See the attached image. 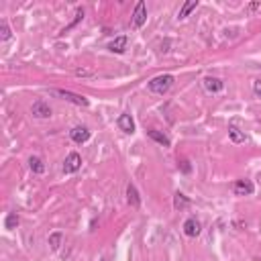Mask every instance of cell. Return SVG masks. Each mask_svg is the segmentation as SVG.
<instances>
[{"label":"cell","instance_id":"obj_22","mask_svg":"<svg viewBox=\"0 0 261 261\" xmlns=\"http://www.w3.org/2000/svg\"><path fill=\"white\" fill-rule=\"evenodd\" d=\"M180 168H182V172H184V174H190V172H192L190 161H188V159H182V161H180Z\"/></svg>","mask_w":261,"mask_h":261},{"label":"cell","instance_id":"obj_19","mask_svg":"<svg viewBox=\"0 0 261 261\" xmlns=\"http://www.w3.org/2000/svg\"><path fill=\"white\" fill-rule=\"evenodd\" d=\"M61 241H64V235H61L59 231H57V233H51V235H49V245H51V249H53V251H57V249H59Z\"/></svg>","mask_w":261,"mask_h":261},{"label":"cell","instance_id":"obj_13","mask_svg":"<svg viewBox=\"0 0 261 261\" xmlns=\"http://www.w3.org/2000/svg\"><path fill=\"white\" fill-rule=\"evenodd\" d=\"M147 137L149 139H153L155 143H159V145H163V147H170L172 145V141H170V137L165 133H161V131H155V129H149L147 131Z\"/></svg>","mask_w":261,"mask_h":261},{"label":"cell","instance_id":"obj_20","mask_svg":"<svg viewBox=\"0 0 261 261\" xmlns=\"http://www.w3.org/2000/svg\"><path fill=\"white\" fill-rule=\"evenodd\" d=\"M17 225H18V214L17 212H8L6 221H4V226L8 228V231H13V228H17Z\"/></svg>","mask_w":261,"mask_h":261},{"label":"cell","instance_id":"obj_2","mask_svg":"<svg viewBox=\"0 0 261 261\" xmlns=\"http://www.w3.org/2000/svg\"><path fill=\"white\" fill-rule=\"evenodd\" d=\"M49 94H51V96H57V98H61V100H68V102H71V104H76V106H84V108L90 106V100H88L86 96H82V94H76V92L53 88V90H49Z\"/></svg>","mask_w":261,"mask_h":261},{"label":"cell","instance_id":"obj_23","mask_svg":"<svg viewBox=\"0 0 261 261\" xmlns=\"http://www.w3.org/2000/svg\"><path fill=\"white\" fill-rule=\"evenodd\" d=\"M257 8H261V4H255V2L249 4V10H257Z\"/></svg>","mask_w":261,"mask_h":261},{"label":"cell","instance_id":"obj_7","mask_svg":"<svg viewBox=\"0 0 261 261\" xmlns=\"http://www.w3.org/2000/svg\"><path fill=\"white\" fill-rule=\"evenodd\" d=\"M80 168H82V155L71 151L64 161V172L66 174H76V172H80Z\"/></svg>","mask_w":261,"mask_h":261},{"label":"cell","instance_id":"obj_8","mask_svg":"<svg viewBox=\"0 0 261 261\" xmlns=\"http://www.w3.org/2000/svg\"><path fill=\"white\" fill-rule=\"evenodd\" d=\"M202 86L206 92H210V94H218V92H223L225 90V82L221 78H212V76H208L202 80Z\"/></svg>","mask_w":261,"mask_h":261},{"label":"cell","instance_id":"obj_16","mask_svg":"<svg viewBox=\"0 0 261 261\" xmlns=\"http://www.w3.org/2000/svg\"><path fill=\"white\" fill-rule=\"evenodd\" d=\"M29 168H31V172H33V174H43L45 172V163H43V159H41V157L33 155V157L29 159Z\"/></svg>","mask_w":261,"mask_h":261},{"label":"cell","instance_id":"obj_3","mask_svg":"<svg viewBox=\"0 0 261 261\" xmlns=\"http://www.w3.org/2000/svg\"><path fill=\"white\" fill-rule=\"evenodd\" d=\"M145 23H147V4H145L143 0H139L137 6H135V10H133L131 25H133V29H141Z\"/></svg>","mask_w":261,"mask_h":261},{"label":"cell","instance_id":"obj_9","mask_svg":"<svg viewBox=\"0 0 261 261\" xmlns=\"http://www.w3.org/2000/svg\"><path fill=\"white\" fill-rule=\"evenodd\" d=\"M90 135H92V131L88 129V127H74L70 131V137H71V141L74 143H78V145H82V143H86L88 139H90Z\"/></svg>","mask_w":261,"mask_h":261},{"label":"cell","instance_id":"obj_18","mask_svg":"<svg viewBox=\"0 0 261 261\" xmlns=\"http://www.w3.org/2000/svg\"><path fill=\"white\" fill-rule=\"evenodd\" d=\"M10 37H13V31H10L8 23L2 18V20H0V41H8Z\"/></svg>","mask_w":261,"mask_h":261},{"label":"cell","instance_id":"obj_21","mask_svg":"<svg viewBox=\"0 0 261 261\" xmlns=\"http://www.w3.org/2000/svg\"><path fill=\"white\" fill-rule=\"evenodd\" d=\"M253 94L261 98V80H253Z\"/></svg>","mask_w":261,"mask_h":261},{"label":"cell","instance_id":"obj_10","mask_svg":"<svg viewBox=\"0 0 261 261\" xmlns=\"http://www.w3.org/2000/svg\"><path fill=\"white\" fill-rule=\"evenodd\" d=\"M127 45H129V37H127V35H121V37H114V39L110 41L108 49L112 51V53L121 55V53H124V51H127Z\"/></svg>","mask_w":261,"mask_h":261},{"label":"cell","instance_id":"obj_11","mask_svg":"<svg viewBox=\"0 0 261 261\" xmlns=\"http://www.w3.org/2000/svg\"><path fill=\"white\" fill-rule=\"evenodd\" d=\"M117 124H119V129L122 131V133H129V135H133L135 133V121H133V117L131 114H121V117L117 119Z\"/></svg>","mask_w":261,"mask_h":261},{"label":"cell","instance_id":"obj_5","mask_svg":"<svg viewBox=\"0 0 261 261\" xmlns=\"http://www.w3.org/2000/svg\"><path fill=\"white\" fill-rule=\"evenodd\" d=\"M51 106L45 102V100H35L33 106H31V114H33L35 119H51Z\"/></svg>","mask_w":261,"mask_h":261},{"label":"cell","instance_id":"obj_1","mask_svg":"<svg viewBox=\"0 0 261 261\" xmlns=\"http://www.w3.org/2000/svg\"><path fill=\"white\" fill-rule=\"evenodd\" d=\"M174 76L172 74H161V76H155L153 80L147 82V90L151 94H157V96H163V94H168L170 88L174 86Z\"/></svg>","mask_w":261,"mask_h":261},{"label":"cell","instance_id":"obj_17","mask_svg":"<svg viewBox=\"0 0 261 261\" xmlns=\"http://www.w3.org/2000/svg\"><path fill=\"white\" fill-rule=\"evenodd\" d=\"M228 137H231L233 143H245V141H247L245 133H243V131H239L235 124H231V127H228Z\"/></svg>","mask_w":261,"mask_h":261},{"label":"cell","instance_id":"obj_14","mask_svg":"<svg viewBox=\"0 0 261 261\" xmlns=\"http://www.w3.org/2000/svg\"><path fill=\"white\" fill-rule=\"evenodd\" d=\"M198 0H188V2H184V6L180 8V13H177V18H186V17H190V13H194V10L198 8Z\"/></svg>","mask_w":261,"mask_h":261},{"label":"cell","instance_id":"obj_6","mask_svg":"<svg viewBox=\"0 0 261 261\" xmlns=\"http://www.w3.org/2000/svg\"><path fill=\"white\" fill-rule=\"evenodd\" d=\"M184 233H186V237H190V239H196L198 235L202 233V225H200V221H198L196 216H190V218H186V223H184Z\"/></svg>","mask_w":261,"mask_h":261},{"label":"cell","instance_id":"obj_24","mask_svg":"<svg viewBox=\"0 0 261 261\" xmlns=\"http://www.w3.org/2000/svg\"><path fill=\"white\" fill-rule=\"evenodd\" d=\"M259 68H261V66H259Z\"/></svg>","mask_w":261,"mask_h":261},{"label":"cell","instance_id":"obj_4","mask_svg":"<svg viewBox=\"0 0 261 261\" xmlns=\"http://www.w3.org/2000/svg\"><path fill=\"white\" fill-rule=\"evenodd\" d=\"M233 192L235 196H251L255 192V184L251 180H247V177H241V180H237L233 184Z\"/></svg>","mask_w":261,"mask_h":261},{"label":"cell","instance_id":"obj_15","mask_svg":"<svg viewBox=\"0 0 261 261\" xmlns=\"http://www.w3.org/2000/svg\"><path fill=\"white\" fill-rule=\"evenodd\" d=\"M188 206H190V198L182 192H175V196H174V208L175 210H184V208H188Z\"/></svg>","mask_w":261,"mask_h":261},{"label":"cell","instance_id":"obj_12","mask_svg":"<svg viewBox=\"0 0 261 261\" xmlns=\"http://www.w3.org/2000/svg\"><path fill=\"white\" fill-rule=\"evenodd\" d=\"M127 202H129L131 208H139L141 206V196L137 192V188H135V184L127 186Z\"/></svg>","mask_w":261,"mask_h":261}]
</instances>
